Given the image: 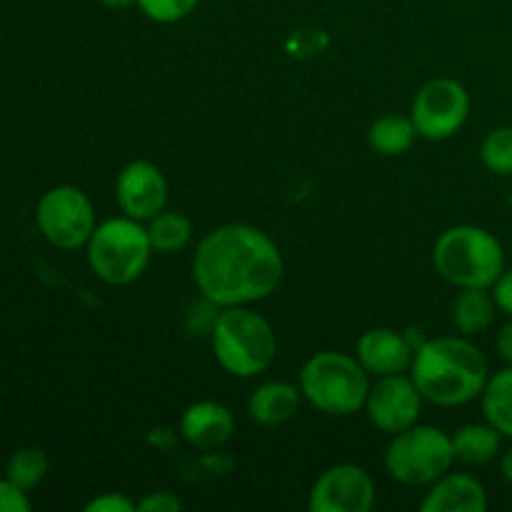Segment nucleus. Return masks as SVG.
<instances>
[{
	"label": "nucleus",
	"mask_w": 512,
	"mask_h": 512,
	"mask_svg": "<svg viewBox=\"0 0 512 512\" xmlns=\"http://www.w3.org/2000/svg\"><path fill=\"white\" fill-rule=\"evenodd\" d=\"M283 273V255L275 240L248 223L210 230L193 258L195 285L215 308L265 300L278 290Z\"/></svg>",
	"instance_id": "f257e3e1"
},
{
	"label": "nucleus",
	"mask_w": 512,
	"mask_h": 512,
	"mask_svg": "<svg viewBox=\"0 0 512 512\" xmlns=\"http://www.w3.org/2000/svg\"><path fill=\"white\" fill-rule=\"evenodd\" d=\"M410 378L428 403L458 408L483 395L490 370L478 345L458 335H443L420 343Z\"/></svg>",
	"instance_id": "f03ea898"
},
{
	"label": "nucleus",
	"mask_w": 512,
	"mask_h": 512,
	"mask_svg": "<svg viewBox=\"0 0 512 512\" xmlns=\"http://www.w3.org/2000/svg\"><path fill=\"white\" fill-rule=\"evenodd\" d=\"M210 340L218 363L235 378L265 373L278 353L273 325L245 305L223 308V313L215 315Z\"/></svg>",
	"instance_id": "7ed1b4c3"
},
{
	"label": "nucleus",
	"mask_w": 512,
	"mask_h": 512,
	"mask_svg": "<svg viewBox=\"0 0 512 512\" xmlns=\"http://www.w3.org/2000/svg\"><path fill=\"white\" fill-rule=\"evenodd\" d=\"M433 265L455 288H493L505 270V250L490 230L455 225L445 230L433 250Z\"/></svg>",
	"instance_id": "20e7f679"
},
{
	"label": "nucleus",
	"mask_w": 512,
	"mask_h": 512,
	"mask_svg": "<svg viewBox=\"0 0 512 512\" xmlns=\"http://www.w3.org/2000/svg\"><path fill=\"white\" fill-rule=\"evenodd\" d=\"M300 393L320 413L353 415L368 400V370L358 358L323 350L308 358L300 370Z\"/></svg>",
	"instance_id": "39448f33"
},
{
	"label": "nucleus",
	"mask_w": 512,
	"mask_h": 512,
	"mask_svg": "<svg viewBox=\"0 0 512 512\" xmlns=\"http://www.w3.org/2000/svg\"><path fill=\"white\" fill-rule=\"evenodd\" d=\"M150 253L153 245L148 228L128 215L98 223L88 240L90 270L108 285H128L138 280L148 268Z\"/></svg>",
	"instance_id": "423d86ee"
},
{
	"label": "nucleus",
	"mask_w": 512,
	"mask_h": 512,
	"mask_svg": "<svg viewBox=\"0 0 512 512\" xmlns=\"http://www.w3.org/2000/svg\"><path fill=\"white\" fill-rule=\"evenodd\" d=\"M455 463L453 443L433 425H410L403 433L393 435V443L385 453V468L390 478L410 488L433 485L435 480L450 473Z\"/></svg>",
	"instance_id": "0eeeda50"
},
{
	"label": "nucleus",
	"mask_w": 512,
	"mask_h": 512,
	"mask_svg": "<svg viewBox=\"0 0 512 512\" xmlns=\"http://www.w3.org/2000/svg\"><path fill=\"white\" fill-rule=\"evenodd\" d=\"M40 235L60 250H78L88 245L95 225V208L88 195L75 185H55L35 208Z\"/></svg>",
	"instance_id": "6e6552de"
},
{
	"label": "nucleus",
	"mask_w": 512,
	"mask_h": 512,
	"mask_svg": "<svg viewBox=\"0 0 512 512\" xmlns=\"http://www.w3.org/2000/svg\"><path fill=\"white\" fill-rule=\"evenodd\" d=\"M468 113V90L453 78H435L425 83L410 108L415 130L428 140H445L458 133L468 120Z\"/></svg>",
	"instance_id": "1a4fd4ad"
},
{
	"label": "nucleus",
	"mask_w": 512,
	"mask_h": 512,
	"mask_svg": "<svg viewBox=\"0 0 512 512\" xmlns=\"http://www.w3.org/2000/svg\"><path fill=\"white\" fill-rule=\"evenodd\" d=\"M375 505V485L368 470L340 463L325 470L310 490V512H370Z\"/></svg>",
	"instance_id": "9d476101"
},
{
	"label": "nucleus",
	"mask_w": 512,
	"mask_h": 512,
	"mask_svg": "<svg viewBox=\"0 0 512 512\" xmlns=\"http://www.w3.org/2000/svg\"><path fill=\"white\" fill-rule=\"evenodd\" d=\"M423 400L413 378H405L403 373L385 375V378H378V383L370 385L365 410L375 428L395 435L418 423Z\"/></svg>",
	"instance_id": "9b49d317"
},
{
	"label": "nucleus",
	"mask_w": 512,
	"mask_h": 512,
	"mask_svg": "<svg viewBox=\"0 0 512 512\" xmlns=\"http://www.w3.org/2000/svg\"><path fill=\"white\" fill-rule=\"evenodd\" d=\"M115 198H118L123 215L143 223L165 210L168 183L158 165L148 163V160H133L120 170L118 183H115Z\"/></svg>",
	"instance_id": "f8f14e48"
},
{
	"label": "nucleus",
	"mask_w": 512,
	"mask_h": 512,
	"mask_svg": "<svg viewBox=\"0 0 512 512\" xmlns=\"http://www.w3.org/2000/svg\"><path fill=\"white\" fill-rule=\"evenodd\" d=\"M418 348L420 340L415 343L413 330L400 333L393 328H373L358 340V360L368 373L385 378V375L405 373L413 365Z\"/></svg>",
	"instance_id": "ddd939ff"
},
{
	"label": "nucleus",
	"mask_w": 512,
	"mask_h": 512,
	"mask_svg": "<svg viewBox=\"0 0 512 512\" xmlns=\"http://www.w3.org/2000/svg\"><path fill=\"white\" fill-rule=\"evenodd\" d=\"M423 512H485L488 493L483 483L468 473H445L430 485V493L420 503Z\"/></svg>",
	"instance_id": "4468645a"
},
{
	"label": "nucleus",
	"mask_w": 512,
	"mask_h": 512,
	"mask_svg": "<svg viewBox=\"0 0 512 512\" xmlns=\"http://www.w3.org/2000/svg\"><path fill=\"white\" fill-rule=\"evenodd\" d=\"M235 430V418L225 405L215 400L193 403L180 418V433L193 448L210 450L228 443Z\"/></svg>",
	"instance_id": "2eb2a0df"
},
{
	"label": "nucleus",
	"mask_w": 512,
	"mask_h": 512,
	"mask_svg": "<svg viewBox=\"0 0 512 512\" xmlns=\"http://www.w3.org/2000/svg\"><path fill=\"white\" fill-rule=\"evenodd\" d=\"M300 388L285 380L258 385L248 400V413L260 425H283L300 410Z\"/></svg>",
	"instance_id": "dca6fc26"
},
{
	"label": "nucleus",
	"mask_w": 512,
	"mask_h": 512,
	"mask_svg": "<svg viewBox=\"0 0 512 512\" xmlns=\"http://www.w3.org/2000/svg\"><path fill=\"white\" fill-rule=\"evenodd\" d=\"M450 443H453L455 463L475 468V465H485L498 458L500 448H503V433L485 420V423L463 425L450 438Z\"/></svg>",
	"instance_id": "f3484780"
},
{
	"label": "nucleus",
	"mask_w": 512,
	"mask_h": 512,
	"mask_svg": "<svg viewBox=\"0 0 512 512\" xmlns=\"http://www.w3.org/2000/svg\"><path fill=\"white\" fill-rule=\"evenodd\" d=\"M495 313L498 305L488 288H463L453 303V323L465 338L488 333L490 325L495 323Z\"/></svg>",
	"instance_id": "a211bd4d"
},
{
	"label": "nucleus",
	"mask_w": 512,
	"mask_h": 512,
	"mask_svg": "<svg viewBox=\"0 0 512 512\" xmlns=\"http://www.w3.org/2000/svg\"><path fill=\"white\" fill-rule=\"evenodd\" d=\"M415 138H418V130H415L413 118H405V115L395 113L378 118L368 130L370 148L378 155H388V158L408 153L413 148Z\"/></svg>",
	"instance_id": "6ab92c4d"
},
{
	"label": "nucleus",
	"mask_w": 512,
	"mask_h": 512,
	"mask_svg": "<svg viewBox=\"0 0 512 512\" xmlns=\"http://www.w3.org/2000/svg\"><path fill=\"white\" fill-rule=\"evenodd\" d=\"M480 400H483L485 420L498 428L503 438L512 440V365L490 375Z\"/></svg>",
	"instance_id": "aec40b11"
},
{
	"label": "nucleus",
	"mask_w": 512,
	"mask_h": 512,
	"mask_svg": "<svg viewBox=\"0 0 512 512\" xmlns=\"http://www.w3.org/2000/svg\"><path fill=\"white\" fill-rule=\"evenodd\" d=\"M148 223L150 245L158 253H178L193 238V223L188 215L178 213V210H160Z\"/></svg>",
	"instance_id": "412c9836"
},
{
	"label": "nucleus",
	"mask_w": 512,
	"mask_h": 512,
	"mask_svg": "<svg viewBox=\"0 0 512 512\" xmlns=\"http://www.w3.org/2000/svg\"><path fill=\"white\" fill-rule=\"evenodd\" d=\"M48 475V455L40 448H20L10 455L5 465V478L13 480L18 488L33 490Z\"/></svg>",
	"instance_id": "4be33fe9"
},
{
	"label": "nucleus",
	"mask_w": 512,
	"mask_h": 512,
	"mask_svg": "<svg viewBox=\"0 0 512 512\" xmlns=\"http://www.w3.org/2000/svg\"><path fill=\"white\" fill-rule=\"evenodd\" d=\"M480 158L490 173L512 175V125H503L485 135Z\"/></svg>",
	"instance_id": "5701e85b"
},
{
	"label": "nucleus",
	"mask_w": 512,
	"mask_h": 512,
	"mask_svg": "<svg viewBox=\"0 0 512 512\" xmlns=\"http://www.w3.org/2000/svg\"><path fill=\"white\" fill-rule=\"evenodd\" d=\"M200 0H135L140 10H143L145 18H150L153 23H180L183 18H188L195 8H198Z\"/></svg>",
	"instance_id": "b1692460"
},
{
	"label": "nucleus",
	"mask_w": 512,
	"mask_h": 512,
	"mask_svg": "<svg viewBox=\"0 0 512 512\" xmlns=\"http://www.w3.org/2000/svg\"><path fill=\"white\" fill-rule=\"evenodd\" d=\"M33 508L28 498V490L18 488L13 480H0V512H28Z\"/></svg>",
	"instance_id": "393cba45"
},
{
	"label": "nucleus",
	"mask_w": 512,
	"mask_h": 512,
	"mask_svg": "<svg viewBox=\"0 0 512 512\" xmlns=\"http://www.w3.org/2000/svg\"><path fill=\"white\" fill-rule=\"evenodd\" d=\"M138 503L128 500L120 493H103L85 505V512H135Z\"/></svg>",
	"instance_id": "a878e982"
},
{
	"label": "nucleus",
	"mask_w": 512,
	"mask_h": 512,
	"mask_svg": "<svg viewBox=\"0 0 512 512\" xmlns=\"http://www.w3.org/2000/svg\"><path fill=\"white\" fill-rule=\"evenodd\" d=\"M140 512H178L183 510V503L175 498L173 493H150L145 495L143 500L138 503Z\"/></svg>",
	"instance_id": "bb28decb"
},
{
	"label": "nucleus",
	"mask_w": 512,
	"mask_h": 512,
	"mask_svg": "<svg viewBox=\"0 0 512 512\" xmlns=\"http://www.w3.org/2000/svg\"><path fill=\"white\" fill-rule=\"evenodd\" d=\"M490 290H493L495 305H498L500 313L512 318V270H503V275L495 280V285Z\"/></svg>",
	"instance_id": "cd10ccee"
},
{
	"label": "nucleus",
	"mask_w": 512,
	"mask_h": 512,
	"mask_svg": "<svg viewBox=\"0 0 512 512\" xmlns=\"http://www.w3.org/2000/svg\"><path fill=\"white\" fill-rule=\"evenodd\" d=\"M495 345H498V353L505 363L512 365V318L500 328L498 338H495Z\"/></svg>",
	"instance_id": "c85d7f7f"
},
{
	"label": "nucleus",
	"mask_w": 512,
	"mask_h": 512,
	"mask_svg": "<svg viewBox=\"0 0 512 512\" xmlns=\"http://www.w3.org/2000/svg\"><path fill=\"white\" fill-rule=\"evenodd\" d=\"M500 473H503V478L512 483V448H508L503 453V458H500Z\"/></svg>",
	"instance_id": "c756f323"
},
{
	"label": "nucleus",
	"mask_w": 512,
	"mask_h": 512,
	"mask_svg": "<svg viewBox=\"0 0 512 512\" xmlns=\"http://www.w3.org/2000/svg\"><path fill=\"white\" fill-rule=\"evenodd\" d=\"M98 3H103L105 8H128L135 0H98Z\"/></svg>",
	"instance_id": "7c9ffc66"
}]
</instances>
